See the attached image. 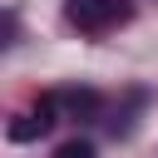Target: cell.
I'll return each instance as SVG.
<instances>
[{
    "label": "cell",
    "mask_w": 158,
    "mask_h": 158,
    "mask_svg": "<svg viewBox=\"0 0 158 158\" xmlns=\"http://www.w3.org/2000/svg\"><path fill=\"white\" fill-rule=\"evenodd\" d=\"M128 15H133L128 0H64V20L84 35H104V30L123 25Z\"/></svg>",
    "instance_id": "6da1fadb"
},
{
    "label": "cell",
    "mask_w": 158,
    "mask_h": 158,
    "mask_svg": "<svg viewBox=\"0 0 158 158\" xmlns=\"http://www.w3.org/2000/svg\"><path fill=\"white\" fill-rule=\"evenodd\" d=\"M54 109H59V99L49 94V99H40L30 114H15V118L5 123V138H10V143H35V138H44V133L54 128Z\"/></svg>",
    "instance_id": "7a4b0ae2"
},
{
    "label": "cell",
    "mask_w": 158,
    "mask_h": 158,
    "mask_svg": "<svg viewBox=\"0 0 158 158\" xmlns=\"http://www.w3.org/2000/svg\"><path fill=\"white\" fill-rule=\"evenodd\" d=\"M54 99H59L74 118H94V114H99V104H104L94 89H64V94H54Z\"/></svg>",
    "instance_id": "3957f363"
},
{
    "label": "cell",
    "mask_w": 158,
    "mask_h": 158,
    "mask_svg": "<svg viewBox=\"0 0 158 158\" xmlns=\"http://www.w3.org/2000/svg\"><path fill=\"white\" fill-rule=\"evenodd\" d=\"M54 158H94V143L89 138H69V143H59Z\"/></svg>",
    "instance_id": "277c9868"
}]
</instances>
